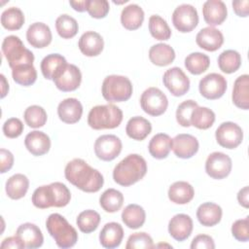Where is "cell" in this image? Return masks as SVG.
<instances>
[{"instance_id": "obj_33", "label": "cell", "mask_w": 249, "mask_h": 249, "mask_svg": "<svg viewBox=\"0 0 249 249\" xmlns=\"http://www.w3.org/2000/svg\"><path fill=\"white\" fill-rule=\"evenodd\" d=\"M122 220L127 228L132 230L139 229L146 220L145 210L138 204H128L122 212Z\"/></svg>"}, {"instance_id": "obj_5", "label": "cell", "mask_w": 249, "mask_h": 249, "mask_svg": "<svg viewBox=\"0 0 249 249\" xmlns=\"http://www.w3.org/2000/svg\"><path fill=\"white\" fill-rule=\"evenodd\" d=\"M101 91L102 96L108 102H123L131 97L133 88L127 77L110 75L104 79Z\"/></svg>"}, {"instance_id": "obj_44", "label": "cell", "mask_w": 249, "mask_h": 249, "mask_svg": "<svg viewBox=\"0 0 249 249\" xmlns=\"http://www.w3.org/2000/svg\"><path fill=\"white\" fill-rule=\"evenodd\" d=\"M149 31L156 40L160 41L168 40L171 36V30L166 20L158 15H153L150 17Z\"/></svg>"}, {"instance_id": "obj_34", "label": "cell", "mask_w": 249, "mask_h": 249, "mask_svg": "<svg viewBox=\"0 0 249 249\" xmlns=\"http://www.w3.org/2000/svg\"><path fill=\"white\" fill-rule=\"evenodd\" d=\"M99 204L108 213L119 211L124 204L123 194L116 189H107L99 197Z\"/></svg>"}, {"instance_id": "obj_49", "label": "cell", "mask_w": 249, "mask_h": 249, "mask_svg": "<svg viewBox=\"0 0 249 249\" xmlns=\"http://www.w3.org/2000/svg\"><path fill=\"white\" fill-rule=\"evenodd\" d=\"M232 236L240 242L249 240V217L236 220L231 226Z\"/></svg>"}, {"instance_id": "obj_12", "label": "cell", "mask_w": 249, "mask_h": 249, "mask_svg": "<svg viewBox=\"0 0 249 249\" xmlns=\"http://www.w3.org/2000/svg\"><path fill=\"white\" fill-rule=\"evenodd\" d=\"M198 89L200 94L206 99H218L227 90V80L218 73L207 74L199 81Z\"/></svg>"}, {"instance_id": "obj_17", "label": "cell", "mask_w": 249, "mask_h": 249, "mask_svg": "<svg viewBox=\"0 0 249 249\" xmlns=\"http://www.w3.org/2000/svg\"><path fill=\"white\" fill-rule=\"evenodd\" d=\"M202 15L205 22L209 26L220 25L227 18V6L221 0H208L202 6Z\"/></svg>"}, {"instance_id": "obj_48", "label": "cell", "mask_w": 249, "mask_h": 249, "mask_svg": "<svg viewBox=\"0 0 249 249\" xmlns=\"http://www.w3.org/2000/svg\"><path fill=\"white\" fill-rule=\"evenodd\" d=\"M110 6L106 0H87V12L91 18H103L107 16Z\"/></svg>"}, {"instance_id": "obj_57", "label": "cell", "mask_w": 249, "mask_h": 249, "mask_svg": "<svg viewBox=\"0 0 249 249\" xmlns=\"http://www.w3.org/2000/svg\"><path fill=\"white\" fill-rule=\"evenodd\" d=\"M0 77H1V86H2L1 87V98H4L9 91V84L3 74H1Z\"/></svg>"}, {"instance_id": "obj_26", "label": "cell", "mask_w": 249, "mask_h": 249, "mask_svg": "<svg viewBox=\"0 0 249 249\" xmlns=\"http://www.w3.org/2000/svg\"><path fill=\"white\" fill-rule=\"evenodd\" d=\"M232 102L233 104L243 110L249 108V76L247 74L241 75L234 81L232 89Z\"/></svg>"}, {"instance_id": "obj_20", "label": "cell", "mask_w": 249, "mask_h": 249, "mask_svg": "<svg viewBox=\"0 0 249 249\" xmlns=\"http://www.w3.org/2000/svg\"><path fill=\"white\" fill-rule=\"evenodd\" d=\"M16 235L23 242L25 248L34 249L43 245L44 236L38 226L32 223L21 224L16 231Z\"/></svg>"}, {"instance_id": "obj_24", "label": "cell", "mask_w": 249, "mask_h": 249, "mask_svg": "<svg viewBox=\"0 0 249 249\" xmlns=\"http://www.w3.org/2000/svg\"><path fill=\"white\" fill-rule=\"evenodd\" d=\"M124 230L123 227L116 222L105 224L99 233L100 244L104 248L113 249L119 247L123 241Z\"/></svg>"}, {"instance_id": "obj_3", "label": "cell", "mask_w": 249, "mask_h": 249, "mask_svg": "<svg viewBox=\"0 0 249 249\" xmlns=\"http://www.w3.org/2000/svg\"><path fill=\"white\" fill-rule=\"evenodd\" d=\"M46 228L59 248H71L78 241V232L75 228L58 213H53L47 218Z\"/></svg>"}, {"instance_id": "obj_11", "label": "cell", "mask_w": 249, "mask_h": 249, "mask_svg": "<svg viewBox=\"0 0 249 249\" xmlns=\"http://www.w3.org/2000/svg\"><path fill=\"white\" fill-rule=\"evenodd\" d=\"M215 137L217 143L223 148L234 149L243 140V130L235 123L225 122L216 129Z\"/></svg>"}, {"instance_id": "obj_36", "label": "cell", "mask_w": 249, "mask_h": 249, "mask_svg": "<svg viewBox=\"0 0 249 249\" xmlns=\"http://www.w3.org/2000/svg\"><path fill=\"white\" fill-rule=\"evenodd\" d=\"M67 64L64 56L59 53H51L45 56L41 61V71L43 76L48 80H53L54 75Z\"/></svg>"}, {"instance_id": "obj_53", "label": "cell", "mask_w": 249, "mask_h": 249, "mask_svg": "<svg viewBox=\"0 0 249 249\" xmlns=\"http://www.w3.org/2000/svg\"><path fill=\"white\" fill-rule=\"evenodd\" d=\"M234 13L238 17L246 18L249 13V1L248 0H236L231 3Z\"/></svg>"}, {"instance_id": "obj_8", "label": "cell", "mask_w": 249, "mask_h": 249, "mask_svg": "<svg viewBox=\"0 0 249 249\" xmlns=\"http://www.w3.org/2000/svg\"><path fill=\"white\" fill-rule=\"evenodd\" d=\"M172 23L174 27L182 33L191 32L198 23L196 9L190 4L178 6L172 14Z\"/></svg>"}, {"instance_id": "obj_32", "label": "cell", "mask_w": 249, "mask_h": 249, "mask_svg": "<svg viewBox=\"0 0 249 249\" xmlns=\"http://www.w3.org/2000/svg\"><path fill=\"white\" fill-rule=\"evenodd\" d=\"M29 188L28 178L21 174L17 173L11 176L6 182V194L12 199H19L23 197Z\"/></svg>"}, {"instance_id": "obj_29", "label": "cell", "mask_w": 249, "mask_h": 249, "mask_svg": "<svg viewBox=\"0 0 249 249\" xmlns=\"http://www.w3.org/2000/svg\"><path fill=\"white\" fill-rule=\"evenodd\" d=\"M194 196V187L186 181L174 182L168 189V198L176 204L189 203Z\"/></svg>"}, {"instance_id": "obj_23", "label": "cell", "mask_w": 249, "mask_h": 249, "mask_svg": "<svg viewBox=\"0 0 249 249\" xmlns=\"http://www.w3.org/2000/svg\"><path fill=\"white\" fill-rule=\"evenodd\" d=\"M24 145L29 153L39 157L47 154L51 148V139L43 131L33 130L24 139Z\"/></svg>"}, {"instance_id": "obj_2", "label": "cell", "mask_w": 249, "mask_h": 249, "mask_svg": "<svg viewBox=\"0 0 249 249\" xmlns=\"http://www.w3.org/2000/svg\"><path fill=\"white\" fill-rule=\"evenodd\" d=\"M147 173V162L138 154H130L122 160L113 170L114 181L128 187L143 179Z\"/></svg>"}, {"instance_id": "obj_43", "label": "cell", "mask_w": 249, "mask_h": 249, "mask_svg": "<svg viewBox=\"0 0 249 249\" xmlns=\"http://www.w3.org/2000/svg\"><path fill=\"white\" fill-rule=\"evenodd\" d=\"M100 223V215L91 209L81 212L76 220V224L79 230L85 233H90L94 231Z\"/></svg>"}, {"instance_id": "obj_47", "label": "cell", "mask_w": 249, "mask_h": 249, "mask_svg": "<svg viewBox=\"0 0 249 249\" xmlns=\"http://www.w3.org/2000/svg\"><path fill=\"white\" fill-rule=\"evenodd\" d=\"M153 247V238L146 232H135L130 234L125 245L126 249H149Z\"/></svg>"}, {"instance_id": "obj_7", "label": "cell", "mask_w": 249, "mask_h": 249, "mask_svg": "<svg viewBox=\"0 0 249 249\" xmlns=\"http://www.w3.org/2000/svg\"><path fill=\"white\" fill-rule=\"evenodd\" d=\"M140 105L145 113L153 117H158L166 111L168 100L160 89L151 87L143 91L140 97Z\"/></svg>"}, {"instance_id": "obj_31", "label": "cell", "mask_w": 249, "mask_h": 249, "mask_svg": "<svg viewBox=\"0 0 249 249\" xmlns=\"http://www.w3.org/2000/svg\"><path fill=\"white\" fill-rule=\"evenodd\" d=\"M149 58L157 66H166L175 59V52L168 44L159 43L150 48Z\"/></svg>"}, {"instance_id": "obj_19", "label": "cell", "mask_w": 249, "mask_h": 249, "mask_svg": "<svg viewBox=\"0 0 249 249\" xmlns=\"http://www.w3.org/2000/svg\"><path fill=\"white\" fill-rule=\"evenodd\" d=\"M27 42L34 48L43 49L49 46L53 36L50 27L44 22H34L26 31Z\"/></svg>"}, {"instance_id": "obj_41", "label": "cell", "mask_w": 249, "mask_h": 249, "mask_svg": "<svg viewBox=\"0 0 249 249\" xmlns=\"http://www.w3.org/2000/svg\"><path fill=\"white\" fill-rule=\"evenodd\" d=\"M210 65L208 55L202 53H192L185 58V67L193 75H199L205 72Z\"/></svg>"}, {"instance_id": "obj_21", "label": "cell", "mask_w": 249, "mask_h": 249, "mask_svg": "<svg viewBox=\"0 0 249 249\" xmlns=\"http://www.w3.org/2000/svg\"><path fill=\"white\" fill-rule=\"evenodd\" d=\"M57 115L65 124H75L83 115L82 103L77 98H66L57 106Z\"/></svg>"}, {"instance_id": "obj_52", "label": "cell", "mask_w": 249, "mask_h": 249, "mask_svg": "<svg viewBox=\"0 0 249 249\" xmlns=\"http://www.w3.org/2000/svg\"><path fill=\"white\" fill-rule=\"evenodd\" d=\"M0 163H1V167H0L1 173H5V172L9 171L13 167V164H14L13 154L10 151L2 148L0 150Z\"/></svg>"}, {"instance_id": "obj_27", "label": "cell", "mask_w": 249, "mask_h": 249, "mask_svg": "<svg viewBox=\"0 0 249 249\" xmlns=\"http://www.w3.org/2000/svg\"><path fill=\"white\" fill-rule=\"evenodd\" d=\"M144 20V11L137 4H129L121 14V23L127 30L138 29Z\"/></svg>"}, {"instance_id": "obj_35", "label": "cell", "mask_w": 249, "mask_h": 249, "mask_svg": "<svg viewBox=\"0 0 249 249\" xmlns=\"http://www.w3.org/2000/svg\"><path fill=\"white\" fill-rule=\"evenodd\" d=\"M32 203L40 209L55 207V196L52 185H44L37 188L32 195Z\"/></svg>"}, {"instance_id": "obj_55", "label": "cell", "mask_w": 249, "mask_h": 249, "mask_svg": "<svg viewBox=\"0 0 249 249\" xmlns=\"http://www.w3.org/2000/svg\"><path fill=\"white\" fill-rule=\"evenodd\" d=\"M248 197H249V188H248V186H245L237 194L238 203L241 206L248 208L249 207V198Z\"/></svg>"}, {"instance_id": "obj_46", "label": "cell", "mask_w": 249, "mask_h": 249, "mask_svg": "<svg viewBox=\"0 0 249 249\" xmlns=\"http://www.w3.org/2000/svg\"><path fill=\"white\" fill-rule=\"evenodd\" d=\"M197 106V103L192 99L185 100L182 103H180L176 110L177 123L184 127L191 126V115L194 109Z\"/></svg>"}, {"instance_id": "obj_42", "label": "cell", "mask_w": 249, "mask_h": 249, "mask_svg": "<svg viewBox=\"0 0 249 249\" xmlns=\"http://www.w3.org/2000/svg\"><path fill=\"white\" fill-rule=\"evenodd\" d=\"M55 28L58 35L63 39L73 38L79 30L77 20L69 15H60L55 20Z\"/></svg>"}, {"instance_id": "obj_37", "label": "cell", "mask_w": 249, "mask_h": 249, "mask_svg": "<svg viewBox=\"0 0 249 249\" xmlns=\"http://www.w3.org/2000/svg\"><path fill=\"white\" fill-rule=\"evenodd\" d=\"M13 80L23 87L33 85L37 79V71L33 64H21L12 69Z\"/></svg>"}, {"instance_id": "obj_22", "label": "cell", "mask_w": 249, "mask_h": 249, "mask_svg": "<svg viewBox=\"0 0 249 249\" xmlns=\"http://www.w3.org/2000/svg\"><path fill=\"white\" fill-rule=\"evenodd\" d=\"M78 46L81 53L86 56H96L103 51L104 41L99 33L87 31L80 37Z\"/></svg>"}, {"instance_id": "obj_16", "label": "cell", "mask_w": 249, "mask_h": 249, "mask_svg": "<svg viewBox=\"0 0 249 249\" xmlns=\"http://www.w3.org/2000/svg\"><path fill=\"white\" fill-rule=\"evenodd\" d=\"M193 220L187 214H176L168 223V232L177 241L186 240L193 231Z\"/></svg>"}, {"instance_id": "obj_9", "label": "cell", "mask_w": 249, "mask_h": 249, "mask_svg": "<svg viewBox=\"0 0 249 249\" xmlns=\"http://www.w3.org/2000/svg\"><path fill=\"white\" fill-rule=\"evenodd\" d=\"M123 144L121 139L114 134L99 136L94 143L95 156L104 161L115 160L122 152Z\"/></svg>"}, {"instance_id": "obj_38", "label": "cell", "mask_w": 249, "mask_h": 249, "mask_svg": "<svg viewBox=\"0 0 249 249\" xmlns=\"http://www.w3.org/2000/svg\"><path fill=\"white\" fill-rule=\"evenodd\" d=\"M215 122V113L207 108L197 106L191 115V125L198 129H207L213 125Z\"/></svg>"}, {"instance_id": "obj_18", "label": "cell", "mask_w": 249, "mask_h": 249, "mask_svg": "<svg viewBox=\"0 0 249 249\" xmlns=\"http://www.w3.org/2000/svg\"><path fill=\"white\" fill-rule=\"evenodd\" d=\"M196 42L199 48L208 52H215L222 47L224 36L217 28L207 26L198 31L196 36Z\"/></svg>"}, {"instance_id": "obj_6", "label": "cell", "mask_w": 249, "mask_h": 249, "mask_svg": "<svg viewBox=\"0 0 249 249\" xmlns=\"http://www.w3.org/2000/svg\"><path fill=\"white\" fill-rule=\"evenodd\" d=\"M2 53L11 69L21 64H33L34 54L26 49L22 41L16 35L4 38L2 42Z\"/></svg>"}, {"instance_id": "obj_40", "label": "cell", "mask_w": 249, "mask_h": 249, "mask_svg": "<svg viewBox=\"0 0 249 249\" xmlns=\"http://www.w3.org/2000/svg\"><path fill=\"white\" fill-rule=\"evenodd\" d=\"M24 23V15L22 11L17 7L6 9L1 15L2 26L10 31L18 30Z\"/></svg>"}, {"instance_id": "obj_51", "label": "cell", "mask_w": 249, "mask_h": 249, "mask_svg": "<svg viewBox=\"0 0 249 249\" xmlns=\"http://www.w3.org/2000/svg\"><path fill=\"white\" fill-rule=\"evenodd\" d=\"M191 248L192 249H214L215 243L213 238L210 235L198 234L193 239L191 243Z\"/></svg>"}, {"instance_id": "obj_56", "label": "cell", "mask_w": 249, "mask_h": 249, "mask_svg": "<svg viewBox=\"0 0 249 249\" xmlns=\"http://www.w3.org/2000/svg\"><path fill=\"white\" fill-rule=\"evenodd\" d=\"M69 4L77 12H85V11H87V0H83V1H69Z\"/></svg>"}, {"instance_id": "obj_50", "label": "cell", "mask_w": 249, "mask_h": 249, "mask_svg": "<svg viewBox=\"0 0 249 249\" xmlns=\"http://www.w3.org/2000/svg\"><path fill=\"white\" fill-rule=\"evenodd\" d=\"M22 122L18 118H10L3 124L4 135L8 138H17L23 132Z\"/></svg>"}, {"instance_id": "obj_4", "label": "cell", "mask_w": 249, "mask_h": 249, "mask_svg": "<svg viewBox=\"0 0 249 249\" xmlns=\"http://www.w3.org/2000/svg\"><path fill=\"white\" fill-rule=\"evenodd\" d=\"M123 121V111L114 104L97 105L88 115L89 125L96 130L118 127Z\"/></svg>"}, {"instance_id": "obj_30", "label": "cell", "mask_w": 249, "mask_h": 249, "mask_svg": "<svg viewBox=\"0 0 249 249\" xmlns=\"http://www.w3.org/2000/svg\"><path fill=\"white\" fill-rule=\"evenodd\" d=\"M172 149V139L168 134L158 133L149 142L148 150L150 155L158 160L165 159Z\"/></svg>"}, {"instance_id": "obj_25", "label": "cell", "mask_w": 249, "mask_h": 249, "mask_svg": "<svg viewBox=\"0 0 249 249\" xmlns=\"http://www.w3.org/2000/svg\"><path fill=\"white\" fill-rule=\"evenodd\" d=\"M223 211L220 205L213 202H204L196 210V218L204 227H213L222 219Z\"/></svg>"}, {"instance_id": "obj_39", "label": "cell", "mask_w": 249, "mask_h": 249, "mask_svg": "<svg viewBox=\"0 0 249 249\" xmlns=\"http://www.w3.org/2000/svg\"><path fill=\"white\" fill-rule=\"evenodd\" d=\"M218 65L220 70L226 74L234 73L241 66V56L234 50L224 51L218 57Z\"/></svg>"}, {"instance_id": "obj_45", "label": "cell", "mask_w": 249, "mask_h": 249, "mask_svg": "<svg viewBox=\"0 0 249 249\" xmlns=\"http://www.w3.org/2000/svg\"><path fill=\"white\" fill-rule=\"evenodd\" d=\"M23 118L26 124L33 128H39L47 123V113L45 109L39 105H31L27 107L23 113Z\"/></svg>"}, {"instance_id": "obj_10", "label": "cell", "mask_w": 249, "mask_h": 249, "mask_svg": "<svg viewBox=\"0 0 249 249\" xmlns=\"http://www.w3.org/2000/svg\"><path fill=\"white\" fill-rule=\"evenodd\" d=\"M55 87L64 92L77 89L82 82V73L74 64H65L53 79Z\"/></svg>"}, {"instance_id": "obj_1", "label": "cell", "mask_w": 249, "mask_h": 249, "mask_svg": "<svg viewBox=\"0 0 249 249\" xmlns=\"http://www.w3.org/2000/svg\"><path fill=\"white\" fill-rule=\"evenodd\" d=\"M64 175L69 183L86 193H96L104 184L103 175L82 159L69 161L65 166Z\"/></svg>"}, {"instance_id": "obj_28", "label": "cell", "mask_w": 249, "mask_h": 249, "mask_svg": "<svg viewBox=\"0 0 249 249\" xmlns=\"http://www.w3.org/2000/svg\"><path fill=\"white\" fill-rule=\"evenodd\" d=\"M151 123L147 119L139 116L129 119L125 126V132L127 136L137 141L144 140L151 133Z\"/></svg>"}, {"instance_id": "obj_13", "label": "cell", "mask_w": 249, "mask_h": 249, "mask_svg": "<svg viewBox=\"0 0 249 249\" xmlns=\"http://www.w3.org/2000/svg\"><path fill=\"white\" fill-rule=\"evenodd\" d=\"M231 159L222 153L213 152L211 153L205 161V171L213 179L226 178L231 171Z\"/></svg>"}, {"instance_id": "obj_54", "label": "cell", "mask_w": 249, "mask_h": 249, "mask_svg": "<svg viewBox=\"0 0 249 249\" xmlns=\"http://www.w3.org/2000/svg\"><path fill=\"white\" fill-rule=\"evenodd\" d=\"M1 248H17V249H21V248H25V245L23 244V242L17 236H10L5 238L2 243H1Z\"/></svg>"}, {"instance_id": "obj_15", "label": "cell", "mask_w": 249, "mask_h": 249, "mask_svg": "<svg viewBox=\"0 0 249 249\" xmlns=\"http://www.w3.org/2000/svg\"><path fill=\"white\" fill-rule=\"evenodd\" d=\"M198 147L197 139L191 134L181 133L172 139L173 153L180 159L192 158L197 153Z\"/></svg>"}, {"instance_id": "obj_14", "label": "cell", "mask_w": 249, "mask_h": 249, "mask_svg": "<svg viewBox=\"0 0 249 249\" xmlns=\"http://www.w3.org/2000/svg\"><path fill=\"white\" fill-rule=\"evenodd\" d=\"M162 82L174 96H182L190 89V79L179 67L167 69L163 74Z\"/></svg>"}]
</instances>
